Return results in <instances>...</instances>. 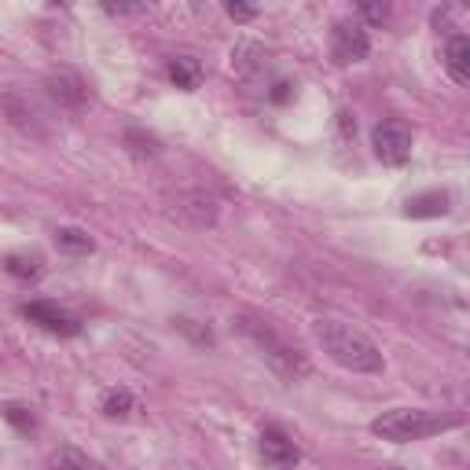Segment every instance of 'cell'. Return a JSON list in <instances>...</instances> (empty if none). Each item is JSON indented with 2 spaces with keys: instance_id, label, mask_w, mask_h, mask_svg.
Returning <instances> with one entry per match:
<instances>
[{
  "instance_id": "6da1fadb",
  "label": "cell",
  "mask_w": 470,
  "mask_h": 470,
  "mask_svg": "<svg viewBox=\"0 0 470 470\" xmlns=\"http://www.w3.org/2000/svg\"><path fill=\"white\" fill-rule=\"evenodd\" d=\"M317 342L324 346V353L342 364L349 372H360V375H375L382 372V349L349 324H338V320H317Z\"/></svg>"
},
{
  "instance_id": "7a4b0ae2",
  "label": "cell",
  "mask_w": 470,
  "mask_h": 470,
  "mask_svg": "<svg viewBox=\"0 0 470 470\" xmlns=\"http://www.w3.org/2000/svg\"><path fill=\"white\" fill-rule=\"evenodd\" d=\"M459 423H463L459 415H438V411H423V408H393V411H382L372 423V434L382 441H393V445H408V441L445 434Z\"/></svg>"
},
{
  "instance_id": "3957f363",
  "label": "cell",
  "mask_w": 470,
  "mask_h": 470,
  "mask_svg": "<svg viewBox=\"0 0 470 470\" xmlns=\"http://www.w3.org/2000/svg\"><path fill=\"white\" fill-rule=\"evenodd\" d=\"M232 324L239 327V335H243L246 342H253V349H257L261 356H265L283 379H301V375H309V364H305L301 349L287 346V342H283V338H280L265 320L250 317V312H239V317H235Z\"/></svg>"
},
{
  "instance_id": "277c9868",
  "label": "cell",
  "mask_w": 470,
  "mask_h": 470,
  "mask_svg": "<svg viewBox=\"0 0 470 470\" xmlns=\"http://www.w3.org/2000/svg\"><path fill=\"white\" fill-rule=\"evenodd\" d=\"M217 214H221V206H217V198L214 195H206V191H180L177 198H173V206H170V217L173 221H180V225H188V228H210V225H217Z\"/></svg>"
},
{
  "instance_id": "5b68a950",
  "label": "cell",
  "mask_w": 470,
  "mask_h": 470,
  "mask_svg": "<svg viewBox=\"0 0 470 470\" xmlns=\"http://www.w3.org/2000/svg\"><path fill=\"white\" fill-rule=\"evenodd\" d=\"M372 147H375V154L386 166H404L408 154H411V129H408V122H401V118L379 122L375 133H372Z\"/></svg>"
},
{
  "instance_id": "8992f818",
  "label": "cell",
  "mask_w": 470,
  "mask_h": 470,
  "mask_svg": "<svg viewBox=\"0 0 470 470\" xmlns=\"http://www.w3.org/2000/svg\"><path fill=\"white\" fill-rule=\"evenodd\" d=\"M23 317H26L30 324L51 331V335H63V338L81 335V320L74 317V312L60 309L56 301H26V305H23Z\"/></svg>"
},
{
  "instance_id": "52a82bcc",
  "label": "cell",
  "mask_w": 470,
  "mask_h": 470,
  "mask_svg": "<svg viewBox=\"0 0 470 470\" xmlns=\"http://www.w3.org/2000/svg\"><path fill=\"white\" fill-rule=\"evenodd\" d=\"M261 459L272 470H294L301 452H298V441L283 427H265L261 430Z\"/></svg>"
},
{
  "instance_id": "ba28073f",
  "label": "cell",
  "mask_w": 470,
  "mask_h": 470,
  "mask_svg": "<svg viewBox=\"0 0 470 470\" xmlns=\"http://www.w3.org/2000/svg\"><path fill=\"white\" fill-rule=\"evenodd\" d=\"M368 48H372V41H368V30H364L360 23H353V19L335 23V30H331V51H335L338 63L364 60V56H368Z\"/></svg>"
},
{
  "instance_id": "9c48e42d",
  "label": "cell",
  "mask_w": 470,
  "mask_h": 470,
  "mask_svg": "<svg viewBox=\"0 0 470 470\" xmlns=\"http://www.w3.org/2000/svg\"><path fill=\"white\" fill-rule=\"evenodd\" d=\"M48 96L56 99L60 107H67V111H81V107H85V99H88V88H85V81H81L78 74L60 70V74H51V78H48Z\"/></svg>"
},
{
  "instance_id": "30bf717a",
  "label": "cell",
  "mask_w": 470,
  "mask_h": 470,
  "mask_svg": "<svg viewBox=\"0 0 470 470\" xmlns=\"http://www.w3.org/2000/svg\"><path fill=\"white\" fill-rule=\"evenodd\" d=\"M445 70L456 85H470V41L463 33H452L448 37V48H445Z\"/></svg>"
},
{
  "instance_id": "8fae6325",
  "label": "cell",
  "mask_w": 470,
  "mask_h": 470,
  "mask_svg": "<svg viewBox=\"0 0 470 470\" xmlns=\"http://www.w3.org/2000/svg\"><path fill=\"white\" fill-rule=\"evenodd\" d=\"M408 217H445L448 214V191H427V195H415L404 206Z\"/></svg>"
},
{
  "instance_id": "7c38bea8",
  "label": "cell",
  "mask_w": 470,
  "mask_h": 470,
  "mask_svg": "<svg viewBox=\"0 0 470 470\" xmlns=\"http://www.w3.org/2000/svg\"><path fill=\"white\" fill-rule=\"evenodd\" d=\"M166 74H170V81H173L177 88H184V92H191V88L202 85V67H198V60H191V56H177V60H170Z\"/></svg>"
},
{
  "instance_id": "4fadbf2b",
  "label": "cell",
  "mask_w": 470,
  "mask_h": 470,
  "mask_svg": "<svg viewBox=\"0 0 470 470\" xmlns=\"http://www.w3.org/2000/svg\"><path fill=\"white\" fill-rule=\"evenodd\" d=\"M8 115H12V122H15L23 133L44 136V129L37 125V111H33V107H23V103H19V96H8Z\"/></svg>"
},
{
  "instance_id": "5bb4252c",
  "label": "cell",
  "mask_w": 470,
  "mask_h": 470,
  "mask_svg": "<svg viewBox=\"0 0 470 470\" xmlns=\"http://www.w3.org/2000/svg\"><path fill=\"white\" fill-rule=\"evenodd\" d=\"M5 269H8L15 280H37V276H41V257H37V253H12Z\"/></svg>"
},
{
  "instance_id": "9a60e30c",
  "label": "cell",
  "mask_w": 470,
  "mask_h": 470,
  "mask_svg": "<svg viewBox=\"0 0 470 470\" xmlns=\"http://www.w3.org/2000/svg\"><path fill=\"white\" fill-rule=\"evenodd\" d=\"M51 470H96V463L88 456H81L78 448H60L51 456Z\"/></svg>"
},
{
  "instance_id": "2e32d148",
  "label": "cell",
  "mask_w": 470,
  "mask_h": 470,
  "mask_svg": "<svg viewBox=\"0 0 470 470\" xmlns=\"http://www.w3.org/2000/svg\"><path fill=\"white\" fill-rule=\"evenodd\" d=\"M133 411V393L129 390H111L103 397V415H111V419H122V415Z\"/></svg>"
},
{
  "instance_id": "e0dca14e",
  "label": "cell",
  "mask_w": 470,
  "mask_h": 470,
  "mask_svg": "<svg viewBox=\"0 0 470 470\" xmlns=\"http://www.w3.org/2000/svg\"><path fill=\"white\" fill-rule=\"evenodd\" d=\"M56 243H60L63 250H70V253H88V250H92V239H88L81 228H60V232H56Z\"/></svg>"
},
{
  "instance_id": "ac0fdd59",
  "label": "cell",
  "mask_w": 470,
  "mask_h": 470,
  "mask_svg": "<svg viewBox=\"0 0 470 470\" xmlns=\"http://www.w3.org/2000/svg\"><path fill=\"white\" fill-rule=\"evenodd\" d=\"M125 143H129V151L136 154V159H154V154H159V143H154V136H143V133H136V129L125 133Z\"/></svg>"
},
{
  "instance_id": "d6986e66",
  "label": "cell",
  "mask_w": 470,
  "mask_h": 470,
  "mask_svg": "<svg viewBox=\"0 0 470 470\" xmlns=\"http://www.w3.org/2000/svg\"><path fill=\"white\" fill-rule=\"evenodd\" d=\"M0 415H5V419L12 423V427H19L23 434H30L37 423H33V411L30 408H23V404H5V408H0Z\"/></svg>"
},
{
  "instance_id": "ffe728a7",
  "label": "cell",
  "mask_w": 470,
  "mask_h": 470,
  "mask_svg": "<svg viewBox=\"0 0 470 470\" xmlns=\"http://www.w3.org/2000/svg\"><path fill=\"white\" fill-rule=\"evenodd\" d=\"M360 15L368 23H386L390 19V5H360Z\"/></svg>"
},
{
  "instance_id": "44dd1931",
  "label": "cell",
  "mask_w": 470,
  "mask_h": 470,
  "mask_svg": "<svg viewBox=\"0 0 470 470\" xmlns=\"http://www.w3.org/2000/svg\"><path fill=\"white\" fill-rule=\"evenodd\" d=\"M107 12L111 15H140V12H147V5H107Z\"/></svg>"
},
{
  "instance_id": "7402d4cb",
  "label": "cell",
  "mask_w": 470,
  "mask_h": 470,
  "mask_svg": "<svg viewBox=\"0 0 470 470\" xmlns=\"http://www.w3.org/2000/svg\"><path fill=\"white\" fill-rule=\"evenodd\" d=\"M228 15H232L235 23H250L257 12H253V8H246V5H228Z\"/></svg>"
}]
</instances>
